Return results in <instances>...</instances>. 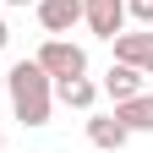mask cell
Masks as SVG:
<instances>
[{
    "instance_id": "1",
    "label": "cell",
    "mask_w": 153,
    "mask_h": 153,
    "mask_svg": "<svg viewBox=\"0 0 153 153\" xmlns=\"http://www.w3.org/2000/svg\"><path fill=\"white\" fill-rule=\"evenodd\" d=\"M6 99H11V109H16L22 126H49L55 88H49V76L38 71V60H16L6 71Z\"/></svg>"
},
{
    "instance_id": "12",
    "label": "cell",
    "mask_w": 153,
    "mask_h": 153,
    "mask_svg": "<svg viewBox=\"0 0 153 153\" xmlns=\"http://www.w3.org/2000/svg\"><path fill=\"white\" fill-rule=\"evenodd\" d=\"M0 6H38V0H0Z\"/></svg>"
},
{
    "instance_id": "4",
    "label": "cell",
    "mask_w": 153,
    "mask_h": 153,
    "mask_svg": "<svg viewBox=\"0 0 153 153\" xmlns=\"http://www.w3.org/2000/svg\"><path fill=\"white\" fill-rule=\"evenodd\" d=\"M109 44H115V60H120V66H137L142 76H153V27H142V33H115Z\"/></svg>"
},
{
    "instance_id": "13",
    "label": "cell",
    "mask_w": 153,
    "mask_h": 153,
    "mask_svg": "<svg viewBox=\"0 0 153 153\" xmlns=\"http://www.w3.org/2000/svg\"><path fill=\"white\" fill-rule=\"evenodd\" d=\"M0 153H6V148H0Z\"/></svg>"
},
{
    "instance_id": "3",
    "label": "cell",
    "mask_w": 153,
    "mask_h": 153,
    "mask_svg": "<svg viewBox=\"0 0 153 153\" xmlns=\"http://www.w3.org/2000/svg\"><path fill=\"white\" fill-rule=\"evenodd\" d=\"M82 22H88V33H99V38L126 33V0H82Z\"/></svg>"
},
{
    "instance_id": "5",
    "label": "cell",
    "mask_w": 153,
    "mask_h": 153,
    "mask_svg": "<svg viewBox=\"0 0 153 153\" xmlns=\"http://www.w3.org/2000/svg\"><path fill=\"white\" fill-rule=\"evenodd\" d=\"M38 22H44L49 38L71 33L76 22H82V0H38Z\"/></svg>"
},
{
    "instance_id": "2",
    "label": "cell",
    "mask_w": 153,
    "mask_h": 153,
    "mask_svg": "<svg viewBox=\"0 0 153 153\" xmlns=\"http://www.w3.org/2000/svg\"><path fill=\"white\" fill-rule=\"evenodd\" d=\"M38 71L49 76V82H66V76H88V49L71 44V38H44V49L33 55Z\"/></svg>"
},
{
    "instance_id": "7",
    "label": "cell",
    "mask_w": 153,
    "mask_h": 153,
    "mask_svg": "<svg viewBox=\"0 0 153 153\" xmlns=\"http://www.w3.org/2000/svg\"><path fill=\"white\" fill-rule=\"evenodd\" d=\"M88 137H93V148H104V153H120L131 131L115 120V115H93V120H88Z\"/></svg>"
},
{
    "instance_id": "10",
    "label": "cell",
    "mask_w": 153,
    "mask_h": 153,
    "mask_svg": "<svg viewBox=\"0 0 153 153\" xmlns=\"http://www.w3.org/2000/svg\"><path fill=\"white\" fill-rule=\"evenodd\" d=\"M126 16L142 22V27H153V0H126Z\"/></svg>"
},
{
    "instance_id": "6",
    "label": "cell",
    "mask_w": 153,
    "mask_h": 153,
    "mask_svg": "<svg viewBox=\"0 0 153 153\" xmlns=\"http://www.w3.org/2000/svg\"><path fill=\"white\" fill-rule=\"evenodd\" d=\"M104 93H109L115 104H120V99H137V93H142V71H137V66H120V60H115V66L104 71Z\"/></svg>"
},
{
    "instance_id": "8",
    "label": "cell",
    "mask_w": 153,
    "mask_h": 153,
    "mask_svg": "<svg viewBox=\"0 0 153 153\" xmlns=\"http://www.w3.org/2000/svg\"><path fill=\"white\" fill-rule=\"evenodd\" d=\"M115 120H120L126 131H153V99H148V93L120 99V104H115Z\"/></svg>"
},
{
    "instance_id": "11",
    "label": "cell",
    "mask_w": 153,
    "mask_h": 153,
    "mask_svg": "<svg viewBox=\"0 0 153 153\" xmlns=\"http://www.w3.org/2000/svg\"><path fill=\"white\" fill-rule=\"evenodd\" d=\"M6 44H11V27H6V22H0V55H6Z\"/></svg>"
},
{
    "instance_id": "9",
    "label": "cell",
    "mask_w": 153,
    "mask_h": 153,
    "mask_svg": "<svg viewBox=\"0 0 153 153\" xmlns=\"http://www.w3.org/2000/svg\"><path fill=\"white\" fill-rule=\"evenodd\" d=\"M55 93H60V104H66V109H93V99H99V88H93L88 76H66Z\"/></svg>"
}]
</instances>
